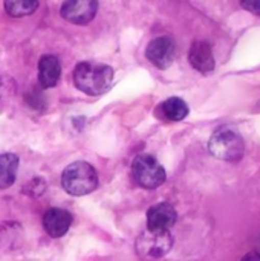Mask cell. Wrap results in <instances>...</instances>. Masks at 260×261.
Instances as JSON below:
<instances>
[{"label":"cell","mask_w":260,"mask_h":261,"mask_svg":"<svg viewBox=\"0 0 260 261\" xmlns=\"http://www.w3.org/2000/svg\"><path fill=\"white\" fill-rule=\"evenodd\" d=\"M241 3L248 12L260 15V0H241Z\"/></svg>","instance_id":"15"},{"label":"cell","mask_w":260,"mask_h":261,"mask_svg":"<svg viewBox=\"0 0 260 261\" xmlns=\"http://www.w3.org/2000/svg\"><path fill=\"white\" fill-rule=\"evenodd\" d=\"M113 83V69L107 64L81 61L74 69V84L83 93L98 96L106 93Z\"/></svg>","instance_id":"1"},{"label":"cell","mask_w":260,"mask_h":261,"mask_svg":"<svg viewBox=\"0 0 260 261\" xmlns=\"http://www.w3.org/2000/svg\"><path fill=\"white\" fill-rule=\"evenodd\" d=\"M175 52H176L175 41L170 37L162 35V37L153 38L147 44L146 57L158 69H167V67H170V64L175 60Z\"/></svg>","instance_id":"7"},{"label":"cell","mask_w":260,"mask_h":261,"mask_svg":"<svg viewBox=\"0 0 260 261\" xmlns=\"http://www.w3.org/2000/svg\"><path fill=\"white\" fill-rule=\"evenodd\" d=\"M61 76V64L55 55H43L38 61V84L43 89H52Z\"/></svg>","instance_id":"10"},{"label":"cell","mask_w":260,"mask_h":261,"mask_svg":"<svg viewBox=\"0 0 260 261\" xmlns=\"http://www.w3.org/2000/svg\"><path fill=\"white\" fill-rule=\"evenodd\" d=\"M162 116L169 121H182L188 115V106L185 104L184 99L173 96L166 99L161 107H159Z\"/></svg>","instance_id":"13"},{"label":"cell","mask_w":260,"mask_h":261,"mask_svg":"<svg viewBox=\"0 0 260 261\" xmlns=\"http://www.w3.org/2000/svg\"><path fill=\"white\" fill-rule=\"evenodd\" d=\"M178 214L176 210L170 203H158L153 205L147 211V229L152 231H170V228L176 223Z\"/></svg>","instance_id":"8"},{"label":"cell","mask_w":260,"mask_h":261,"mask_svg":"<svg viewBox=\"0 0 260 261\" xmlns=\"http://www.w3.org/2000/svg\"><path fill=\"white\" fill-rule=\"evenodd\" d=\"M190 64L201 73H210L215 69V57L207 41H195L188 52Z\"/></svg>","instance_id":"11"},{"label":"cell","mask_w":260,"mask_h":261,"mask_svg":"<svg viewBox=\"0 0 260 261\" xmlns=\"http://www.w3.org/2000/svg\"><path fill=\"white\" fill-rule=\"evenodd\" d=\"M72 225V216L61 208H51L44 213L43 216V226L44 231L54 237L60 239L63 237Z\"/></svg>","instance_id":"9"},{"label":"cell","mask_w":260,"mask_h":261,"mask_svg":"<svg viewBox=\"0 0 260 261\" xmlns=\"http://www.w3.org/2000/svg\"><path fill=\"white\" fill-rule=\"evenodd\" d=\"M210 153L225 162H238L242 159L245 151V144L242 136L231 127H219L210 138L208 142Z\"/></svg>","instance_id":"3"},{"label":"cell","mask_w":260,"mask_h":261,"mask_svg":"<svg viewBox=\"0 0 260 261\" xmlns=\"http://www.w3.org/2000/svg\"><path fill=\"white\" fill-rule=\"evenodd\" d=\"M242 261H260V254L259 252H250L244 257Z\"/></svg>","instance_id":"16"},{"label":"cell","mask_w":260,"mask_h":261,"mask_svg":"<svg viewBox=\"0 0 260 261\" xmlns=\"http://www.w3.org/2000/svg\"><path fill=\"white\" fill-rule=\"evenodd\" d=\"M38 0H5V11L11 17H26L37 11Z\"/></svg>","instance_id":"14"},{"label":"cell","mask_w":260,"mask_h":261,"mask_svg":"<svg viewBox=\"0 0 260 261\" xmlns=\"http://www.w3.org/2000/svg\"><path fill=\"white\" fill-rule=\"evenodd\" d=\"M173 246L170 231H144L136 239V252L143 258H161Z\"/></svg>","instance_id":"5"},{"label":"cell","mask_w":260,"mask_h":261,"mask_svg":"<svg viewBox=\"0 0 260 261\" xmlns=\"http://www.w3.org/2000/svg\"><path fill=\"white\" fill-rule=\"evenodd\" d=\"M18 156L12 153L0 154V190L9 188L17 177Z\"/></svg>","instance_id":"12"},{"label":"cell","mask_w":260,"mask_h":261,"mask_svg":"<svg viewBox=\"0 0 260 261\" xmlns=\"http://www.w3.org/2000/svg\"><path fill=\"white\" fill-rule=\"evenodd\" d=\"M132 174L135 182L146 190H156L167 177L164 167L150 154H139L133 159Z\"/></svg>","instance_id":"4"},{"label":"cell","mask_w":260,"mask_h":261,"mask_svg":"<svg viewBox=\"0 0 260 261\" xmlns=\"http://www.w3.org/2000/svg\"><path fill=\"white\" fill-rule=\"evenodd\" d=\"M98 11V0H64L60 9L61 17L72 24H87Z\"/></svg>","instance_id":"6"},{"label":"cell","mask_w":260,"mask_h":261,"mask_svg":"<svg viewBox=\"0 0 260 261\" xmlns=\"http://www.w3.org/2000/svg\"><path fill=\"white\" fill-rule=\"evenodd\" d=\"M61 187L70 196H86L98 187L97 170L83 161L67 165L61 174Z\"/></svg>","instance_id":"2"}]
</instances>
